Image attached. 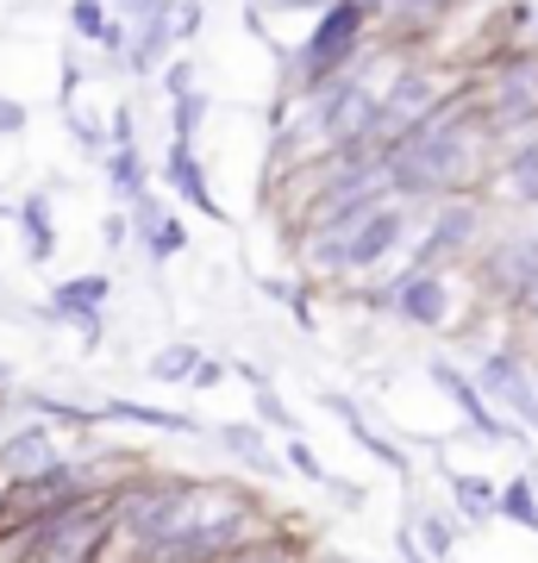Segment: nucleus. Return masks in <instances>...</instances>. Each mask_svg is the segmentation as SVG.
Returning <instances> with one entry per match:
<instances>
[{"label":"nucleus","mask_w":538,"mask_h":563,"mask_svg":"<svg viewBox=\"0 0 538 563\" xmlns=\"http://www.w3.org/2000/svg\"><path fill=\"white\" fill-rule=\"evenodd\" d=\"M363 25H370V7H363V0H332V7L319 13V25L307 32V44H300L295 63H288L295 95H319L326 81L351 76V63H358V51H363Z\"/></svg>","instance_id":"obj_1"},{"label":"nucleus","mask_w":538,"mask_h":563,"mask_svg":"<svg viewBox=\"0 0 538 563\" xmlns=\"http://www.w3.org/2000/svg\"><path fill=\"white\" fill-rule=\"evenodd\" d=\"M400 239H407V213L395 201H376L351 232H326V239H307V257L326 276H358V269H376L382 257H395Z\"/></svg>","instance_id":"obj_2"},{"label":"nucleus","mask_w":538,"mask_h":563,"mask_svg":"<svg viewBox=\"0 0 538 563\" xmlns=\"http://www.w3.org/2000/svg\"><path fill=\"white\" fill-rule=\"evenodd\" d=\"M476 107L488 132H514V125L538 120V51H514Z\"/></svg>","instance_id":"obj_3"},{"label":"nucleus","mask_w":538,"mask_h":563,"mask_svg":"<svg viewBox=\"0 0 538 563\" xmlns=\"http://www.w3.org/2000/svg\"><path fill=\"white\" fill-rule=\"evenodd\" d=\"M439 101H444V95H439V81H432V76H419V69H414V76H400L395 88L376 101V151H388L395 139H407V132H414V125L426 120Z\"/></svg>","instance_id":"obj_4"},{"label":"nucleus","mask_w":538,"mask_h":563,"mask_svg":"<svg viewBox=\"0 0 538 563\" xmlns=\"http://www.w3.org/2000/svg\"><path fill=\"white\" fill-rule=\"evenodd\" d=\"M476 383H482V395H488V401H501L507 413H519L526 426H538V376L514 357V351L482 357V376H476Z\"/></svg>","instance_id":"obj_5"},{"label":"nucleus","mask_w":538,"mask_h":563,"mask_svg":"<svg viewBox=\"0 0 538 563\" xmlns=\"http://www.w3.org/2000/svg\"><path fill=\"white\" fill-rule=\"evenodd\" d=\"M482 225V207L476 201H444L439 220H432V239L414 251V269H432V263L458 257V251H470V239H476Z\"/></svg>","instance_id":"obj_6"},{"label":"nucleus","mask_w":538,"mask_h":563,"mask_svg":"<svg viewBox=\"0 0 538 563\" xmlns=\"http://www.w3.org/2000/svg\"><path fill=\"white\" fill-rule=\"evenodd\" d=\"M395 313L414 325H444L451 320V288H444L439 269H407L395 282Z\"/></svg>","instance_id":"obj_7"},{"label":"nucleus","mask_w":538,"mask_h":563,"mask_svg":"<svg viewBox=\"0 0 538 563\" xmlns=\"http://www.w3.org/2000/svg\"><path fill=\"white\" fill-rule=\"evenodd\" d=\"M163 181H169V195H176V201H188L195 213H207V220H226V207L213 201V188H207V163L195 157V144H176V139H169Z\"/></svg>","instance_id":"obj_8"},{"label":"nucleus","mask_w":538,"mask_h":563,"mask_svg":"<svg viewBox=\"0 0 538 563\" xmlns=\"http://www.w3.org/2000/svg\"><path fill=\"white\" fill-rule=\"evenodd\" d=\"M51 463H57V439L44 426H20L13 439H0V476H13V483H32Z\"/></svg>","instance_id":"obj_9"},{"label":"nucleus","mask_w":538,"mask_h":563,"mask_svg":"<svg viewBox=\"0 0 538 563\" xmlns=\"http://www.w3.org/2000/svg\"><path fill=\"white\" fill-rule=\"evenodd\" d=\"M432 383H439L444 395H451V401L470 413V426H476L482 439H495V444H501V439H514V432H507V420H501V413H488V401H482V383H470L458 363H444V357H439V363H432Z\"/></svg>","instance_id":"obj_10"},{"label":"nucleus","mask_w":538,"mask_h":563,"mask_svg":"<svg viewBox=\"0 0 538 563\" xmlns=\"http://www.w3.org/2000/svg\"><path fill=\"white\" fill-rule=\"evenodd\" d=\"M132 232H139V244H144L157 263H169L176 251H188V225L169 220L157 195H139V201H132Z\"/></svg>","instance_id":"obj_11"},{"label":"nucleus","mask_w":538,"mask_h":563,"mask_svg":"<svg viewBox=\"0 0 538 563\" xmlns=\"http://www.w3.org/2000/svg\"><path fill=\"white\" fill-rule=\"evenodd\" d=\"M107 295H113V276H69V282H57V288H51L44 313L76 325L81 313H100V307H107Z\"/></svg>","instance_id":"obj_12"},{"label":"nucleus","mask_w":538,"mask_h":563,"mask_svg":"<svg viewBox=\"0 0 538 563\" xmlns=\"http://www.w3.org/2000/svg\"><path fill=\"white\" fill-rule=\"evenodd\" d=\"M319 401L332 407V413H339L344 420V432H351V439L363 444V451H370V457L376 463H388V470H395V476H407V451H400V444H388L382 439V432H370V426H363V413H358V401H351V395H332V388H326V395H319Z\"/></svg>","instance_id":"obj_13"},{"label":"nucleus","mask_w":538,"mask_h":563,"mask_svg":"<svg viewBox=\"0 0 538 563\" xmlns=\"http://www.w3.org/2000/svg\"><path fill=\"white\" fill-rule=\"evenodd\" d=\"M169 51H176V38H169V25H163L157 13H151V20L132 25V44H125V69H132L139 81H144V76H157Z\"/></svg>","instance_id":"obj_14"},{"label":"nucleus","mask_w":538,"mask_h":563,"mask_svg":"<svg viewBox=\"0 0 538 563\" xmlns=\"http://www.w3.org/2000/svg\"><path fill=\"white\" fill-rule=\"evenodd\" d=\"M213 439H220V451H232V457L244 463V470H257V476H276L282 463L270 457V444H263V432L251 420H232V426H213Z\"/></svg>","instance_id":"obj_15"},{"label":"nucleus","mask_w":538,"mask_h":563,"mask_svg":"<svg viewBox=\"0 0 538 563\" xmlns=\"http://www.w3.org/2000/svg\"><path fill=\"white\" fill-rule=\"evenodd\" d=\"M100 163H107V188H113V201L132 207L139 195H151V188H144L151 176H144V151H139V144H113Z\"/></svg>","instance_id":"obj_16"},{"label":"nucleus","mask_w":538,"mask_h":563,"mask_svg":"<svg viewBox=\"0 0 538 563\" xmlns=\"http://www.w3.org/2000/svg\"><path fill=\"white\" fill-rule=\"evenodd\" d=\"M100 413H107V420H125V426H151V432H176V439H195V432H200L188 413H169V407H144V401H107Z\"/></svg>","instance_id":"obj_17"},{"label":"nucleus","mask_w":538,"mask_h":563,"mask_svg":"<svg viewBox=\"0 0 538 563\" xmlns=\"http://www.w3.org/2000/svg\"><path fill=\"white\" fill-rule=\"evenodd\" d=\"M20 225H25V263H51L57 257V225H51V207H44V195H25L20 201Z\"/></svg>","instance_id":"obj_18"},{"label":"nucleus","mask_w":538,"mask_h":563,"mask_svg":"<svg viewBox=\"0 0 538 563\" xmlns=\"http://www.w3.org/2000/svg\"><path fill=\"white\" fill-rule=\"evenodd\" d=\"M501 195H507V201H519V207L538 201V132L519 144L514 157H507V169H501Z\"/></svg>","instance_id":"obj_19"},{"label":"nucleus","mask_w":538,"mask_h":563,"mask_svg":"<svg viewBox=\"0 0 538 563\" xmlns=\"http://www.w3.org/2000/svg\"><path fill=\"white\" fill-rule=\"evenodd\" d=\"M195 363H200V344H195V339L163 344L157 357H151V376H157V383H182V388H188V376H195Z\"/></svg>","instance_id":"obj_20"},{"label":"nucleus","mask_w":538,"mask_h":563,"mask_svg":"<svg viewBox=\"0 0 538 563\" xmlns=\"http://www.w3.org/2000/svg\"><path fill=\"white\" fill-rule=\"evenodd\" d=\"M451 495H458V507L470 514V520H495V514H501V495H495V483H488V476H458V483H451Z\"/></svg>","instance_id":"obj_21"},{"label":"nucleus","mask_w":538,"mask_h":563,"mask_svg":"<svg viewBox=\"0 0 538 563\" xmlns=\"http://www.w3.org/2000/svg\"><path fill=\"white\" fill-rule=\"evenodd\" d=\"M370 13H388L395 25H432L451 0H363Z\"/></svg>","instance_id":"obj_22"},{"label":"nucleus","mask_w":538,"mask_h":563,"mask_svg":"<svg viewBox=\"0 0 538 563\" xmlns=\"http://www.w3.org/2000/svg\"><path fill=\"white\" fill-rule=\"evenodd\" d=\"M176 113H169V139L176 144H195V132H200V120H207V95L200 88H188V95H176Z\"/></svg>","instance_id":"obj_23"},{"label":"nucleus","mask_w":538,"mask_h":563,"mask_svg":"<svg viewBox=\"0 0 538 563\" xmlns=\"http://www.w3.org/2000/svg\"><path fill=\"white\" fill-rule=\"evenodd\" d=\"M69 25H76L81 44H100L107 25H113V13H107V0H69Z\"/></svg>","instance_id":"obj_24"},{"label":"nucleus","mask_w":538,"mask_h":563,"mask_svg":"<svg viewBox=\"0 0 538 563\" xmlns=\"http://www.w3.org/2000/svg\"><path fill=\"white\" fill-rule=\"evenodd\" d=\"M69 139H76V151H88V157H107V151H113V132H107L95 113H81V107H69Z\"/></svg>","instance_id":"obj_25"},{"label":"nucleus","mask_w":538,"mask_h":563,"mask_svg":"<svg viewBox=\"0 0 538 563\" xmlns=\"http://www.w3.org/2000/svg\"><path fill=\"white\" fill-rule=\"evenodd\" d=\"M263 295H276L288 313L300 320V332H314V301H307V288L300 282H282V276H263Z\"/></svg>","instance_id":"obj_26"},{"label":"nucleus","mask_w":538,"mask_h":563,"mask_svg":"<svg viewBox=\"0 0 538 563\" xmlns=\"http://www.w3.org/2000/svg\"><path fill=\"white\" fill-rule=\"evenodd\" d=\"M157 20L169 25V38H176V44H188L200 32V0H163Z\"/></svg>","instance_id":"obj_27"},{"label":"nucleus","mask_w":538,"mask_h":563,"mask_svg":"<svg viewBox=\"0 0 538 563\" xmlns=\"http://www.w3.org/2000/svg\"><path fill=\"white\" fill-rule=\"evenodd\" d=\"M501 514L519 520L526 532H538V495H532V483H507V488H501Z\"/></svg>","instance_id":"obj_28"},{"label":"nucleus","mask_w":538,"mask_h":563,"mask_svg":"<svg viewBox=\"0 0 538 563\" xmlns=\"http://www.w3.org/2000/svg\"><path fill=\"white\" fill-rule=\"evenodd\" d=\"M414 544L426 551V558H451V551H458V532H451V520H444V514H426Z\"/></svg>","instance_id":"obj_29"},{"label":"nucleus","mask_w":538,"mask_h":563,"mask_svg":"<svg viewBox=\"0 0 538 563\" xmlns=\"http://www.w3.org/2000/svg\"><path fill=\"white\" fill-rule=\"evenodd\" d=\"M25 407H39L44 420H100V407H81V401H57V395H25Z\"/></svg>","instance_id":"obj_30"},{"label":"nucleus","mask_w":538,"mask_h":563,"mask_svg":"<svg viewBox=\"0 0 538 563\" xmlns=\"http://www.w3.org/2000/svg\"><path fill=\"white\" fill-rule=\"evenodd\" d=\"M251 395H257V413H263V420H270V426H282V432H300V426H295V413L282 407L276 383H257V388H251Z\"/></svg>","instance_id":"obj_31"},{"label":"nucleus","mask_w":538,"mask_h":563,"mask_svg":"<svg viewBox=\"0 0 538 563\" xmlns=\"http://www.w3.org/2000/svg\"><path fill=\"white\" fill-rule=\"evenodd\" d=\"M288 470H300L307 483H326V463H319V457H314V444L295 439V432H288Z\"/></svg>","instance_id":"obj_32"},{"label":"nucleus","mask_w":538,"mask_h":563,"mask_svg":"<svg viewBox=\"0 0 538 563\" xmlns=\"http://www.w3.org/2000/svg\"><path fill=\"white\" fill-rule=\"evenodd\" d=\"M226 376H232V369H226L220 357H207V351H200V363H195V376H188V388H226Z\"/></svg>","instance_id":"obj_33"},{"label":"nucleus","mask_w":538,"mask_h":563,"mask_svg":"<svg viewBox=\"0 0 538 563\" xmlns=\"http://www.w3.org/2000/svg\"><path fill=\"white\" fill-rule=\"evenodd\" d=\"M107 132H113V144H139V113H132V101L113 107V120H107Z\"/></svg>","instance_id":"obj_34"},{"label":"nucleus","mask_w":538,"mask_h":563,"mask_svg":"<svg viewBox=\"0 0 538 563\" xmlns=\"http://www.w3.org/2000/svg\"><path fill=\"white\" fill-rule=\"evenodd\" d=\"M25 120H32V113H25V107L13 101V95H0V139H20Z\"/></svg>","instance_id":"obj_35"},{"label":"nucleus","mask_w":538,"mask_h":563,"mask_svg":"<svg viewBox=\"0 0 538 563\" xmlns=\"http://www.w3.org/2000/svg\"><path fill=\"white\" fill-rule=\"evenodd\" d=\"M188 88H195V69H188V63H169V69H163V95L176 101V95H188Z\"/></svg>","instance_id":"obj_36"},{"label":"nucleus","mask_w":538,"mask_h":563,"mask_svg":"<svg viewBox=\"0 0 538 563\" xmlns=\"http://www.w3.org/2000/svg\"><path fill=\"white\" fill-rule=\"evenodd\" d=\"M76 95H81V63H76V51L63 57V107H76Z\"/></svg>","instance_id":"obj_37"},{"label":"nucleus","mask_w":538,"mask_h":563,"mask_svg":"<svg viewBox=\"0 0 538 563\" xmlns=\"http://www.w3.org/2000/svg\"><path fill=\"white\" fill-rule=\"evenodd\" d=\"M100 239H107L113 251H120V244L132 239V220H125V213H107V225H100Z\"/></svg>","instance_id":"obj_38"},{"label":"nucleus","mask_w":538,"mask_h":563,"mask_svg":"<svg viewBox=\"0 0 538 563\" xmlns=\"http://www.w3.org/2000/svg\"><path fill=\"white\" fill-rule=\"evenodd\" d=\"M113 7H120V20H132V25H139V20H151V13H157L163 0H113Z\"/></svg>","instance_id":"obj_39"},{"label":"nucleus","mask_w":538,"mask_h":563,"mask_svg":"<svg viewBox=\"0 0 538 563\" xmlns=\"http://www.w3.org/2000/svg\"><path fill=\"white\" fill-rule=\"evenodd\" d=\"M270 7H282V13H307V7H332V0H270Z\"/></svg>","instance_id":"obj_40"},{"label":"nucleus","mask_w":538,"mask_h":563,"mask_svg":"<svg viewBox=\"0 0 538 563\" xmlns=\"http://www.w3.org/2000/svg\"><path fill=\"white\" fill-rule=\"evenodd\" d=\"M7 376H13V369H7V363H0V383H7Z\"/></svg>","instance_id":"obj_41"},{"label":"nucleus","mask_w":538,"mask_h":563,"mask_svg":"<svg viewBox=\"0 0 538 563\" xmlns=\"http://www.w3.org/2000/svg\"><path fill=\"white\" fill-rule=\"evenodd\" d=\"M0 507H7V488H0Z\"/></svg>","instance_id":"obj_42"}]
</instances>
